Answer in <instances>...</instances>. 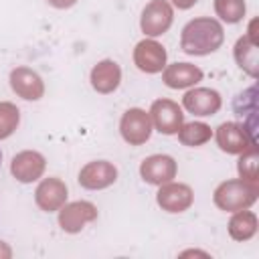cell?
<instances>
[{
  "mask_svg": "<svg viewBox=\"0 0 259 259\" xmlns=\"http://www.w3.org/2000/svg\"><path fill=\"white\" fill-rule=\"evenodd\" d=\"M184 103H186V107H188L190 111H194V113H198V115H208L210 111H214V109L219 107L217 93L204 91V89L188 93L186 99H184Z\"/></svg>",
  "mask_w": 259,
  "mask_h": 259,
  "instance_id": "obj_1",
  "label": "cell"
},
{
  "mask_svg": "<svg viewBox=\"0 0 259 259\" xmlns=\"http://www.w3.org/2000/svg\"><path fill=\"white\" fill-rule=\"evenodd\" d=\"M219 140H221L223 148L229 150V152H235V150H239L243 146V142L235 138V125H223L221 134H219Z\"/></svg>",
  "mask_w": 259,
  "mask_h": 259,
  "instance_id": "obj_2",
  "label": "cell"
},
{
  "mask_svg": "<svg viewBox=\"0 0 259 259\" xmlns=\"http://www.w3.org/2000/svg\"><path fill=\"white\" fill-rule=\"evenodd\" d=\"M0 158H2V156H0Z\"/></svg>",
  "mask_w": 259,
  "mask_h": 259,
  "instance_id": "obj_3",
  "label": "cell"
}]
</instances>
